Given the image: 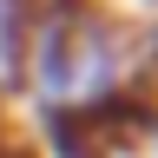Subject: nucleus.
<instances>
[{
	"instance_id": "1",
	"label": "nucleus",
	"mask_w": 158,
	"mask_h": 158,
	"mask_svg": "<svg viewBox=\"0 0 158 158\" xmlns=\"http://www.w3.org/2000/svg\"><path fill=\"white\" fill-rule=\"evenodd\" d=\"M0 158H27V152H20L13 138H7V118H0Z\"/></svg>"
}]
</instances>
